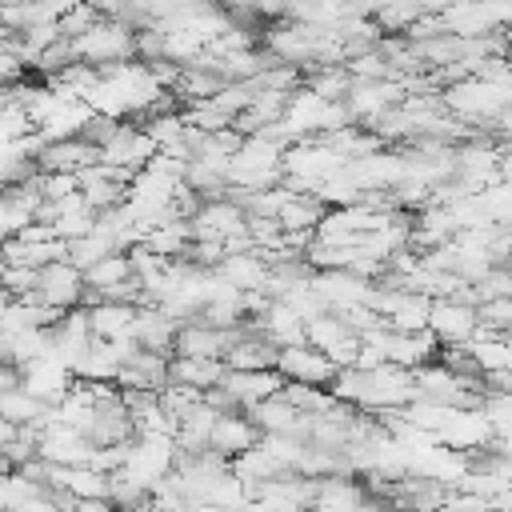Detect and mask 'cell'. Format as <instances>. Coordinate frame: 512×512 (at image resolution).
Wrapping results in <instances>:
<instances>
[{"label": "cell", "instance_id": "3957f363", "mask_svg": "<svg viewBox=\"0 0 512 512\" xmlns=\"http://www.w3.org/2000/svg\"><path fill=\"white\" fill-rule=\"evenodd\" d=\"M428 328L436 332L440 344H468L476 340L480 328V308L460 300V296H448V300H432V316H428Z\"/></svg>", "mask_w": 512, "mask_h": 512}, {"label": "cell", "instance_id": "8992f818", "mask_svg": "<svg viewBox=\"0 0 512 512\" xmlns=\"http://www.w3.org/2000/svg\"><path fill=\"white\" fill-rule=\"evenodd\" d=\"M88 320H92L96 340H120V336H132L136 304H124V300H100V304L88 308Z\"/></svg>", "mask_w": 512, "mask_h": 512}, {"label": "cell", "instance_id": "7a4b0ae2", "mask_svg": "<svg viewBox=\"0 0 512 512\" xmlns=\"http://www.w3.org/2000/svg\"><path fill=\"white\" fill-rule=\"evenodd\" d=\"M84 292H88V280L72 260H56V264L40 268V288H36L40 304H48L56 312H72V308H84Z\"/></svg>", "mask_w": 512, "mask_h": 512}, {"label": "cell", "instance_id": "6da1fadb", "mask_svg": "<svg viewBox=\"0 0 512 512\" xmlns=\"http://www.w3.org/2000/svg\"><path fill=\"white\" fill-rule=\"evenodd\" d=\"M280 372H284V380H296V384H316V388H328L332 392V380L340 376V364L328 356V352H320L316 344H288V348H280V364H276Z\"/></svg>", "mask_w": 512, "mask_h": 512}, {"label": "cell", "instance_id": "5b68a950", "mask_svg": "<svg viewBox=\"0 0 512 512\" xmlns=\"http://www.w3.org/2000/svg\"><path fill=\"white\" fill-rule=\"evenodd\" d=\"M228 364L220 356H172V384H188V388H216L224 384Z\"/></svg>", "mask_w": 512, "mask_h": 512}, {"label": "cell", "instance_id": "277c9868", "mask_svg": "<svg viewBox=\"0 0 512 512\" xmlns=\"http://www.w3.org/2000/svg\"><path fill=\"white\" fill-rule=\"evenodd\" d=\"M260 436H264V432L256 428V420H252L248 412H220L208 448L220 452V456H228V460H236V456H244L248 448H256Z\"/></svg>", "mask_w": 512, "mask_h": 512}, {"label": "cell", "instance_id": "ba28073f", "mask_svg": "<svg viewBox=\"0 0 512 512\" xmlns=\"http://www.w3.org/2000/svg\"><path fill=\"white\" fill-rule=\"evenodd\" d=\"M192 512H232V508H224V504H216V500H204V504H196Z\"/></svg>", "mask_w": 512, "mask_h": 512}, {"label": "cell", "instance_id": "52a82bcc", "mask_svg": "<svg viewBox=\"0 0 512 512\" xmlns=\"http://www.w3.org/2000/svg\"><path fill=\"white\" fill-rule=\"evenodd\" d=\"M132 276H136V272H132V256H128V252H112V256H104L100 264H92V268L84 272L88 288H96L100 296H104L108 288H116V284L132 280Z\"/></svg>", "mask_w": 512, "mask_h": 512}]
</instances>
